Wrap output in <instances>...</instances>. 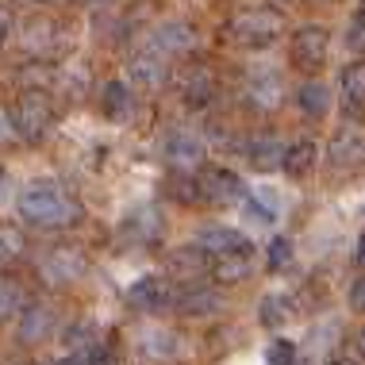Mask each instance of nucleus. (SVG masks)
<instances>
[{"instance_id":"1a4fd4ad","label":"nucleus","mask_w":365,"mask_h":365,"mask_svg":"<svg viewBox=\"0 0 365 365\" xmlns=\"http://www.w3.org/2000/svg\"><path fill=\"white\" fill-rule=\"evenodd\" d=\"M62 24L58 19H51V16H38V19H27L24 27H19V43H24V51L27 54H35V58H51V54H58L62 51Z\"/></svg>"},{"instance_id":"ea45409f","label":"nucleus","mask_w":365,"mask_h":365,"mask_svg":"<svg viewBox=\"0 0 365 365\" xmlns=\"http://www.w3.org/2000/svg\"><path fill=\"white\" fill-rule=\"evenodd\" d=\"M81 4H93L96 8V4H112V0H81Z\"/></svg>"},{"instance_id":"7ed1b4c3","label":"nucleus","mask_w":365,"mask_h":365,"mask_svg":"<svg viewBox=\"0 0 365 365\" xmlns=\"http://www.w3.org/2000/svg\"><path fill=\"white\" fill-rule=\"evenodd\" d=\"M8 115H12L16 139L43 143L46 135H51V123H54V104L46 101V88H27V93L12 104Z\"/></svg>"},{"instance_id":"a878e982","label":"nucleus","mask_w":365,"mask_h":365,"mask_svg":"<svg viewBox=\"0 0 365 365\" xmlns=\"http://www.w3.org/2000/svg\"><path fill=\"white\" fill-rule=\"evenodd\" d=\"M258 319H262V327H281V323H289V300H284V296H265L262 308H258Z\"/></svg>"},{"instance_id":"412c9836","label":"nucleus","mask_w":365,"mask_h":365,"mask_svg":"<svg viewBox=\"0 0 365 365\" xmlns=\"http://www.w3.org/2000/svg\"><path fill=\"white\" fill-rule=\"evenodd\" d=\"M139 354L150 361H170L181 354V339L165 327H150V331H143V339H139Z\"/></svg>"},{"instance_id":"b1692460","label":"nucleus","mask_w":365,"mask_h":365,"mask_svg":"<svg viewBox=\"0 0 365 365\" xmlns=\"http://www.w3.org/2000/svg\"><path fill=\"white\" fill-rule=\"evenodd\" d=\"M101 108H104L108 120H127L131 115V88L123 81H108L101 88Z\"/></svg>"},{"instance_id":"a19ab883","label":"nucleus","mask_w":365,"mask_h":365,"mask_svg":"<svg viewBox=\"0 0 365 365\" xmlns=\"http://www.w3.org/2000/svg\"><path fill=\"white\" fill-rule=\"evenodd\" d=\"M292 365H308V361H304V358H292Z\"/></svg>"},{"instance_id":"c85d7f7f","label":"nucleus","mask_w":365,"mask_h":365,"mask_svg":"<svg viewBox=\"0 0 365 365\" xmlns=\"http://www.w3.org/2000/svg\"><path fill=\"white\" fill-rule=\"evenodd\" d=\"M289 258H292L289 239H273L269 246H265V265H269V269H284V265H289Z\"/></svg>"},{"instance_id":"c756f323","label":"nucleus","mask_w":365,"mask_h":365,"mask_svg":"<svg viewBox=\"0 0 365 365\" xmlns=\"http://www.w3.org/2000/svg\"><path fill=\"white\" fill-rule=\"evenodd\" d=\"M242 204H246V215H250L254 223H273V208L262 204L258 196H242Z\"/></svg>"},{"instance_id":"f704fd0d","label":"nucleus","mask_w":365,"mask_h":365,"mask_svg":"<svg viewBox=\"0 0 365 365\" xmlns=\"http://www.w3.org/2000/svg\"><path fill=\"white\" fill-rule=\"evenodd\" d=\"M354 265H358V269L365 273V235L358 239V250H354Z\"/></svg>"},{"instance_id":"bb28decb","label":"nucleus","mask_w":365,"mask_h":365,"mask_svg":"<svg viewBox=\"0 0 365 365\" xmlns=\"http://www.w3.org/2000/svg\"><path fill=\"white\" fill-rule=\"evenodd\" d=\"M19 254H24V235L16 227H0V265L16 262Z\"/></svg>"},{"instance_id":"ddd939ff","label":"nucleus","mask_w":365,"mask_h":365,"mask_svg":"<svg viewBox=\"0 0 365 365\" xmlns=\"http://www.w3.org/2000/svg\"><path fill=\"white\" fill-rule=\"evenodd\" d=\"M165 162L173 170H200L204 165V139L192 131H173L165 139Z\"/></svg>"},{"instance_id":"6e6552de","label":"nucleus","mask_w":365,"mask_h":365,"mask_svg":"<svg viewBox=\"0 0 365 365\" xmlns=\"http://www.w3.org/2000/svg\"><path fill=\"white\" fill-rule=\"evenodd\" d=\"M85 273V254L77 246H54L38 262V277L46 284H73Z\"/></svg>"},{"instance_id":"6ab92c4d","label":"nucleus","mask_w":365,"mask_h":365,"mask_svg":"<svg viewBox=\"0 0 365 365\" xmlns=\"http://www.w3.org/2000/svg\"><path fill=\"white\" fill-rule=\"evenodd\" d=\"M242 154H246V162H250L254 170L269 173V170H281L284 146H281L277 139H273V135H254V139L242 146Z\"/></svg>"},{"instance_id":"e433bc0d","label":"nucleus","mask_w":365,"mask_h":365,"mask_svg":"<svg viewBox=\"0 0 365 365\" xmlns=\"http://www.w3.org/2000/svg\"><path fill=\"white\" fill-rule=\"evenodd\" d=\"M4 189H8V177H4V170H0V196H4Z\"/></svg>"},{"instance_id":"c9c22d12","label":"nucleus","mask_w":365,"mask_h":365,"mask_svg":"<svg viewBox=\"0 0 365 365\" xmlns=\"http://www.w3.org/2000/svg\"><path fill=\"white\" fill-rule=\"evenodd\" d=\"M312 8H331V4H339V0H308Z\"/></svg>"},{"instance_id":"aec40b11","label":"nucleus","mask_w":365,"mask_h":365,"mask_svg":"<svg viewBox=\"0 0 365 365\" xmlns=\"http://www.w3.org/2000/svg\"><path fill=\"white\" fill-rule=\"evenodd\" d=\"M315 162H319V146L312 139H296L292 146H284V158H281V170L292 177V181H300V177H308L315 170Z\"/></svg>"},{"instance_id":"79ce46f5","label":"nucleus","mask_w":365,"mask_h":365,"mask_svg":"<svg viewBox=\"0 0 365 365\" xmlns=\"http://www.w3.org/2000/svg\"><path fill=\"white\" fill-rule=\"evenodd\" d=\"M38 4H51V0H38Z\"/></svg>"},{"instance_id":"9b49d317","label":"nucleus","mask_w":365,"mask_h":365,"mask_svg":"<svg viewBox=\"0 0 365 365\" xmlns=\"http://www.w3.org/2000/svg\"><path fill=\"white\" fill-rule=\"evenodd\" d=\"M173 284L165 277H139L127 289V300H131L135 312H165L173 304Z\"/></svg>"},{"instance_id":"4be33fe9","label":"nucleus","mask_w":365,"mask_h":365,"mask_svg":"<svg viewBox=\"0 0 365 365\" xmlns=\"http://www.w3.org/2000/svg\"><path fill=\"white\" fill-rule=\"evenodd\" d=\"M250 269H254L250 254H223V258H212V277L220 284H239V281L250 277Z\"/></svg>"},{"instance_id":"dca6fc26","label":"nucleus","mask_w":365,"mask_h":365,"mask_svg":"<svg viewBox=\"0 0 365 365\" xmlns=\"http://www.w3.org/2000/svg\"><path fill=\"white\" fill-rule=\"evenodd\" d=\"M54 331V312L43 308V304H31V308L19 312V342L24 346H38V342H46Z\"/></svg>"},{"instance_id":"2f4dec72","label":"nucleus","mask_w":365,"mask_h":365,"mask_svg":"<svg viewBox=\"0 0 365 365\" xmlns=\"http://www.w3.org/2000/svg\"><path fill=\"white\" fill-rule=\"evenodd\" d=\"M12 35H16V16L8 12L4 4H0V51H4L8 43H12Z\"/></svg>"},{"instance_id":"4468645a","label":"nucleus","mask_w":365,"mask_h":365,"mask_svg":"<svg viewBox=\"0 0 365 365\" xmlns=\"http://www.w3.org/2000/svg\"><path fill=\"white\" fill-rule=\"evenodd\" d=\"M165 77H170V62H165L162 54H154L150 46H143V51L131 58V81L139 88H162Z\"/></svg>"},{"instance_id":"473e14b6","label":"nucleus","mask_w":365,"mask_h":365,"mask_svg":"<svg viewBox=\"0 0 365 365\" xmlns=\"http://www.w3.org/2000/svg\"><path fill=\"white\" fill-rule=\"evenodd\" d=\"M16 143V127H12V115L4 112V108H0V150H4V146H12Z\"/></svg>"},{"instance_id":"7c9ffc66","label":"nucleus","mask_w":365,"mask_h":365,"mask_svg":"<svg viewBox=\"0 0 365 365\" xmlns=\"http://www.w3.org/2000/svg\"><path fill=\"white\" fill-rule=\"evenodd\" d=\"M350 51H358V54H365V12H358L350 19Z\"/></svg>"},{"instance_id":"f8f14e48","label":"nucleus","mask_w":365,"mask_h":365,"mask_svg":"<svg viewBox=\"0 0 365 365\" xmlns=\"http://www.w3.org/2000/svg\"><path fill=\"white\" fill-rule=\"evenodd\" d=\"M196 246H200L208 258H223V254H254V246L246 235L231 231V227H204L196 235Z\"/></svg>"},{"instance_id":"f3484780","label":"nucleus","mask_w":365,"mask_h":365,"mask_svg":"<svg viewBox=\"0 0 365 365\" xmlns=\"http://www.w3.org/2000/svg\"><path fill=\"white\" fill-rule=\"evenodd\" d=\"M173 304L181 308V315H215L223 308V296L204 284H189V289L173 292Z\"/></svg>"},{"instance_id":"a211bd4d","label":"nucleus","mask_w":365,"mask_h":365,"mask_svg":"<svg viewBox=\"0 0 365 365\" xmlns=\"http://www.w3.org/2000/svg\"><path fill=\"white\" fill-rule=\"evenodd\" d=\"M339 96L346 115H365V62H354L339 77Z\"/></svg>"},{"instance_id":"9d476101","label":"nucleus","mask_w":365,"mask_h":365,"mask_svg":"<svg viewBox=\"0 0 365 365\" xmlns=\"http://www.w3.org/2000/svg\"><path fill=\"white\" fill-rule=\"evenodd\" d=\"M146 46H150L154 54H162L165 62H173V58L192 51V27L185 24V19H165V24H158L150 31Z\"/></svg>"},{"instance_id":"4c0bfd02","label":"nucleus","mask_w":365,"mask_h":365,"mask_svg":"<svg viewBox=\"0 0 365 365\" xmlns=\"http://www.w3.org/2000/svg\"><path fill=\"white\" fill-rule=\"evenodd\" d=\"M331 365H358V361H350V358H334Z\"/></svg>"},{"instance_id":"cd10ccee","label":"nucleus","mask_w":365,"mask_h":365,"mask_svg":"<svg viewBox=\"0 0 365 365\" xmlns=\"http://www.w3.org/2000/svg\"><path fill=\"white\" fill-rule=\"evenodd\" d=\"M292 358H296V346L289 339H273L265 346V365H292Z\"/></svg>"},{"instance_id":"39448f33","label":"nucleus","mask_w":365,"mask_h":365,"mask_svg":"<svg viewBox=\"0 0 365 365\" xmlns=\"http://www.w3.org/2000/svg\"><path fill=\"white\" fill-rule=\"evenodd\" d=\"M192 181H196V200L212 204V208H231V204H239L246 196L242 181L231 170H223V165H200Z\"/></svg>"},{"instance_id":"f03ea898","label":"nucleus","mask_w":365,"mask_h":365,"mask_svg":"<svg viewBox=\"0 0 365 365\" xmlns=\"http://www.w3.org/2000/svg\"><path fill=\"white\" fill-rule=\"evenodd\" d=\"M284 35V16L277 8H246L227 24V38H231L235 46H242V51H265V46H273L277 38Z\"/></svg>"},{"instance_id":"0eeeda50","label":"nucleus","mask_w":365,"mask_h":365,"mask_svg":"<svg viewBox=\"0 0 365 365\" xmlns=\"http://www.w3.org/2000/svg\"><path fill=\"white\" fill-rule=\"evenodd\" d=\"M331 54V38L323 27H296L292 35V66L300 73H319L327 66Z\"/></svg>"},{"instance_id":"20e7f679","label":"nucleus","mask_w":365,"mask_h":365,"mask_svg":"<svg viewBox=\"0 0 365 365\" xmlns=\"http://www.w3.org/2000/svg\"><path fill=\"white\" fill-rule=\"evenodd\" d=\"M365 165V127L361 123H342L327 143V173L334 181H350Z\"/></svg>"},{"instance_id":"5701e85b","label":"nucleus","mask_w":365,"mask_h":365,"mask_svg":"<svg viewBox=\"0 0 365 365\" xmlns=\"http://www.w3.org/2000/svg\"><path fill=\"white\" fill-rule=\"evenodd\" d=\"M296 104H300V112L308 115V120H323V115H327V108H331L327 85H319V81L300 85V88H296Z\"/></svg>"},{"instance_id":"2eb2a0df","label":"nucleus","mask_w":365,"mask_h":365,"mask_svg":"<svg viewBox=\"0 0 365 365\" xmlns=\"http://www.w3.org/2000/svg\"><path fill=\"white\" fill-rule=\"evenodd\" d=\"M215 96V73L208 66H189L181 73V101L189 108H204Z\"/></svg>"},{"instance_id":"f257e3e1","label":"nucleus","mask_w":365,"mask_h":365,"mask_svg":"<svg viewBox=\"0 0 365 365\" xmlns=\"http://www.w3.org/2000/svg\"><path fill=\"white\" fill-rule=\"evenodd\" d=\"M16 208H19V220H27L31 227H51V231H58V227H73L85 215L81 204L54 181H31L24 192H19Z\"/></svg>"},{"instance_id":"58836bf2","label":"nucleus","mask_w":365,"mask_h":365,"mask_svg":"<svg viewBox=\"0 0 365 365\" xmlns=\"http://www.w3.org/2000/svg\"><path fill=\"white\" fill-rule=\"evenodd\" d=\"M358 350H361V358H365V331L358 334Z\"/></svg>"},{"instance_id":"72a5a7b5","label":"nucleus","mask_w":365,"mask_h":365,"mask_svg":"<svg viewBox=\"0 0 365 365\" xmlns=\"http://www.w3.org/2000/svg\"><path fill=\"white\" fill-rule=\"evenodd\" d=\"M350 308H354V312H365V277L354 281V289H350Z\"/></svg>"},{"instance_id":"423d86ee","label":"nucleus","mask_w":365,"mask_h":365,"mask_svg":"<svg viewBox=\"0 0 365 365\" xmlns=\"http://www.w3.org/2000/svg\"><path fill=\"white\" fill-rule=\"evenodd\" d=\"M242 96L254 112H277L284 104V77L273 66H250L242 77Z\"/></svg>"},{"instance_id":"393cba45","label":"nucleus","mask_w":365,"mask_h":365,"mask_svg":"<svg viewBox=\"0 0 365 365\" xmlns=\"http://www.w3.org/2000/svg\"><path fill=\"white\" fill-rule=\"evenodd\" d=\"M27 308V296L24 289H19L16 281H4L0 277V323H8V319H16L19 312Z\"/></svg>"}]
</instances>
